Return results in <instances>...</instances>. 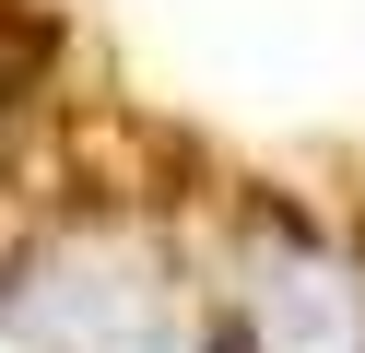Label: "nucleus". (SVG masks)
Segmentation results:
<instances>
[{"instance_id":"f03ea898","label":"nucleus","mask_w":365,"mask_h":353,"mask_svg":"<svg viewBox=\"0 0 365 353\" xmlns=\"http://www.w3.org/2000/svg\"><path fill=\"white\" fill-rule=\"evenodd\" d=\"M247 318H259V353H354V306H341V271H318L307 247H271L259 282H247Z\"/></svg>"},{"instance_id":"f257e3e1","label":"nucleus","mask_w":365,"mask_h":353,"mask_svg":"<svg viewBox=\"0 0 365 353\" xmlns=\"http://www.w3.org/2000/svg\"><path fill=\"white\" fill-rule=\"evenodd\" d=\"M36 318H48V342H59V353H189L177 306L153 295L142 271H59Z\"/></svg>"}]
</instances>
